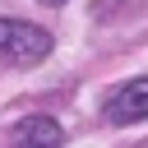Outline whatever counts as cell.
Wrapping results in <instances>:
<instances>
[{
	"label": "cell",
	"mask_w": 148,
	"mask_h": 148,
	"mask_svg": "<svg viewBox=\"0 0 148 148\" xmlns=\"http://www.w3.org/2000/svg\"><path fill=\"white\" fill-rule=\"evenodd\" d=\"M51 56V32L23 18H0V60L9 65H42Z\"/></svg>",
	"instance_id": "1"
},
{
	"label": "cell",
	"mask_w": 148,
	"mask_h": 148,
	"mask_svg": "<svg viewBox=\"0 0 148 148\" xmlns=\"http://www.w3.org/2000/svg\"><path fill=\"white\" fill-rule=\"evenodd\" d=\"M106 120L111 125H134V120H148V79H130L111 92L106 102Z\"/></svg>",
	"instance_id": "2"
},
{
	"label": "cell",
	"mask_w": 148,
	"mask_h": 148,
	"mask_svg": "<svg viewBox=\"0 0 148 148\" xmlns=\"http://www.w3.org/2000/svg\"><path fill=\"white\" fill-rule=\"evenodd\" d=\"M60 143H65V130L51 116H23L9 134V148H60Z\"/></svg>",
	"instance_id": "3"
},
{
	"label": "cell",
	"mask_w": 148,
	"mask_h": 148,
	"mask_svg": "<svg viewBox=\"0 0 148 148\" xmlns=\"http://www.w3.org/2000/svg\"><path fill=\"white\" fill-rule=\"evenodd\" d=\"M42 5H65V0H42Z\"/></svg>",
	"instance_id": "4"
}]
</instances>
